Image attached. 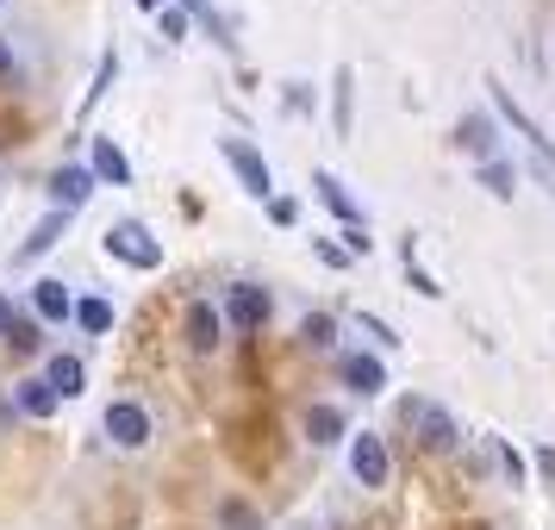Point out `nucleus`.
Segmentation results:
<instances>
[{"label":"nucleus","mask_w":555,"mask_h":530,"mask_svg":"<svg viewBox=\"0 0 555 530\" xmlns=\"http://www.w3.org/2000/svg\"><path fill=\"white\" fill-rule=\"evenodd\" d=\"M101 250L113 262H131V269H163V244H156L151 231L138 225V219H119V225L101 231Z\"/></svg>","instance_id":"f257e3e1"},{"label":"nucleus","mask_w":555,"mask_h":530,"mask_svg":"<svg viewBox=\"0 0 555 530\" xmlns=\"http://www.w3.org/2000/svg\"><path fill=\"white\" fill-rule=\"evenodd\" d=\"M219 156L231 163V176L244 181L250 201H269V194H275V169H269V156L256 151L250 138H219Z\"/></svg>","instance_id":"f03ea898"},{"label":"nucleus","mask_w":555,"mask_h":530,"mask_svg":"<svg viewBox=\"0 0 555 530\" xmlns=\"http://www.w3.org/2000/svg\"><path fill=\"white\" fill-rule=\"evenodd\" d=\"M405 425H418V443H425V450H455V443H462L450 405H437V400H412L405 405Z\"/></svg>","instance_id":"7ed1b4c3"},{"label":"nucleus","mask_w":555,"mask_h":530,"mask_svg":"<svg viewBox=\"0 0 555 530\" xmlns=\"http://www.w3.org/2000/svg\"><path fill=\"white\" fill-rule=\"evenodd\" d=\"M101 425H106V437H113L119 450H144V443H151V412H144L138 400H113Z\"/></svg>","instance_id":"20e7f679"},{"label":"nucleus","mask_w":555,"mask_h":530,"mask_svg":"<svg viewBox=\"0 0 555 530\" xmlns=\"http://www.w3.org/2000/svg\"><path fill=\"white\" fill-rule=\"evenodd\" d=\"M269 312H275V300H269V287H256V281H237L219 319H231L237 331H262V325H269Z\"/></svg>","instance_id":"39448f33"},{"label":"nucleus","mask_w":555,"mask_h":530,"mask_svg":"<svg viewBox=\"0 0 555 530\" xmlns=\"http://www.w3.org/2000/svg\"><path fill=\"white\" fill-rule=\"evenodd\" d=\"M350 475L362 480V487H387V475H393V462H387V443H380L375 430H362V437H350Z\"/></svg>","instance_id":"423d86ee"},{"label":"nucleus","mask_w":555,"mask_h":530,"mask_svg":"<svg viewBox=\"0 0 555 530\" xmlns=\"http://www.w3.org/2000/svg\"><path fill=\"white\" fill-rule=\"evenodd\" d=\"M455 144L475 156V163H493L500 156V119L493 113H462L455 119Z\"/></svg>","instance_id":"0eeeda50"},{"label":"nucleus","mask_w":555,"mask_h":530,"mask_svg":"<svg viewBox=\"0 0 555 530\" xmlns=\"http://www.w3.org/2000/svg\"><path fill=\"white\" fill-rule=\"evenodd\" d=\"M51 201H56V212H69V219H76L81 206L94 201V176H88L81 163H63V169L51 176Z\"/></svg>","instance_id":"6e6552de"},{"label":"nucleus","mask_w":555,"mask_h":530,"mask_svg":"<svg viewBox=\"0 0 555 530\" xmlns=\"http://www.w3.org/2000/svg\"><path fill=\"white\" fill-rule=\"evenodd\" d=\"M337 375H344L350 393H380V387H387V362L369 356V350H350V356H337Z\"/></svg>","instance_id":"1a4fd4ad"},{"label":"nucleus","mask_w":555,"mask_h":530,"mask_svg":"<svg viewBox=\"0 0 555 530\" xmlns=\"http://www.w3.org/2000/svg\"><path fill=\"white\" fill-rule=\"evenodd\" d=\"M331 131H337V138H350L356 131V69L350 63L331 69Z\"/></svg>","instance_id":"9d476101"},{"label":"nucleus","mask_w":555,"mask_h":530,"mask_svg":"<svg viewBox=\"0 0 555 530\" xmlns=\"http://www.w3.org/2000/svg\"><path fill=\"white\" fill-rule=\"evenodd\" d=\"M63 231H69V212H56V206H51V212L26 231V244L13 250V262H38V256H51L56 244H63Z\"/></svg>","instance_id":"9b49d317"},{"label":"nucleus","mask_w":555,"mask_h":530,"mask_svg":"<svg viewBox=\"0 0 555 530\" xmlns=\"http://www.w3.org/2000/svg\"><path fill=\"white\" fill-rule=\"evenodd\" d=\"M88 176H94V181H113V188H131L126 151H119L113 138H94V144H88Z\"/></svg>","instance_id":"f8f14e48"},{"label":"nucleus","mask_w":555,"mask_h":530,"mask_svg":"<svg viewBox=\"0 0 555 530\" xmlns=\"http://www.w3.org/2000/svg\"><path fill=\"white\" fill-rule=\"evenodd\" d=\"M312 188H319V201H325L331 212L344 219V231H350V225H369V219H362V201H356V194H350L337 176H331V169H319V176H312Z\"/></svg>","instance_id":"ddd939ff"},{"label":"nucleus","mask_w":555,"mask_h":530,"mask_svg":"<svg viewBox=\"0 0 555 530\" xmlns=\"http://www.w3.org/2000/svg\"><path fill=\"white\" fill-rule=\"evenodd\" d=\"M31 312H38L44 325H63V319L76 312V300H69V287H63V281H38V287H31Z\"/></svg>","instance_id":"4468645a"},{"label":"nucleus","mask_w":555,"mask_h":530,"mask_svg":"<svg viewBox=\"0 0 555 530\" xmlns=\"http://www.w3.org/2000/svg\"><path fill=\"white\" fill-rule=\"evenodd\" d=\"M306 437H312V450H331V443L350 437V425H344L337 405H312V412H306Z\"/></svg>","instance_id":"2eb2a0df"},{"label":"nucleus","mask_w":555,"mask_h":530,"mask_svg":"<svg viewBox=\"0 0 555 530\" xmlns=\"http://www.w3.org/2000/svg\"><path fill=\"white\" fill-rule=\"evenodd\" d=\"M219 331H225V319H219V306H212V300L188 306V344H194V350H212V344H219Z\"/></svg>","instance_id":"dca6fc26"},{"label":"nucleus","mask_w":555,"mask_h":530,"mask_svg":"<svg viewBox=\"0 0 555 530\" xmlns=\"http://www.w3.org/2000/svg\"><path fill=\"white\" fill-rule=\"evenodd\" d=\"M81 380H88V375H81V356H63V350H56L51 369H44V387H51L56 400H76Z\"/></svg>","instance_id":"f3484780"},{"label":"nucleus","mask_w":555,"mask_h":530,"mask_svg":"<svg viewBox=\"0 0 555 530\" xmlns=\"http://www.w3.org/2000/svg\"><path fill=\"white\" fill-rule=\"evenodd\" d=\"M13 405H20L26 418H51V412H56L63 400H56L51 387H44V375H26L20 387H13Z\"/></svg>","instance_id":"a211bd4d"},{"label":"nucleus","mask_w":555,"mask_h":530,"mask_svg":"<svg viewBox=\"0 0 555 530\" xmlns=\"http://www.w3.org/2000/svg\"><path fill=\"white\" fill-rule=\"evenodd\" d=\"M475 176H480V188H487L493 201H512V194H518V169H512L505 156H493V163H480Z\"/></svg>","instance_id":"6ab92c4d"},{"label":"nucleus","mask_w":555,"mask_h":530,"mask_svg":"<svg viewBox=\"0 0 555 530\" xmlns=\"http://www.w3.org/2000/svg\"><path fill=\"white\" fill-rule=\"evenodd\" d=\"M113 81H119V51H106L101 63H94V81H88V94H81V119L106 101V88H113Z\"/></svg>","instance_id":"aec40b11"},{"label":"nucleus","mask_w":555,"mask_h":530,"mask_svg":"<svg viewBox=\"0 0 555 530\" xmlns=\"http://www.w3.org/2000/svg\"><path fill=\"white\" fill-rule=\"evenodd\" d=\"M300 344L306 350H331V344H337V319H331V312H306L300 319Z\"/></svg>","instance_id":"412c9836"},{"label":"nucleus","mask_w":555,"mask_h":530,"mask_svg":"<svg viewBox=\"0 0 555 530\" xmlns=\"http://www.w3.org/2000/svg\"><path fill=\"white\" fill-rule=\"evenodd\" d=\"M88 337H101V331H113V300H76V312H69Z\"/></svg>","instance_id":"4be33fe9"},{"label":"nucleus","mask_w":555,"mask_h":530,"mask_svg":"<svg viewBox=\"0 0 555 530\" xmlns=\"http://www.w3.org/2000/svg\"><path fill=\"white\" fill-rule=\"evenodd\" d=\"M181 13H194V20L212 31V44H225V51H231V26L219 20V13H212V0H181Z\"/></svg>","instance_id":"5701e85b"},{"label":"nucleus","mask_w":555,"mask_h":530,"mask_svg":"<svg viewBox=\"0 0 555 530\" xmlns=\"http://www.w3.org/2000/svg\"><path fill=\"white\" fill-rule=\"evenodd\" d=\"M400 262H405V281H412V287H418V294H425V300H443V287H437V281L425 275V269H418V244H412V237H405Z\"/></svg>","instance_id":"b1692460"},{"label":"nucleus","mask_w":555,"mask_h":530,"mask_svg":"<svg viewBox=\"0 0 555 530\" xmlns=\"http://www.w3.org/2000/svg\"><path fill=\"white\" fill-rule=\"evenodd\" d=\"M7 344L20 356H31L38 350V319H26V312H13V325H7Z\"/></svg>","instance_id":"393cba45"},{"label":"nucleus","mask_w":555,"mask_h":530,"mask_svg":"<svg viewBox=\"0 0 555 530\" xmlns=\"http://www.w3.org/2000/svg\"><path fill=\"white\" fill-rule=\"evenodd\" d=\"M500 468H505V480H512V487H525L530 462H525V450H518V443H512V437H500Z\"/></svg>","instance_id":"a878e982"},{"label":"nucleus","mask_w":555,"mask_h":530,"mask_svg":"<svg viewBox=\"0 0 555 530\" xmlns=\"http://www.w3.org/2000/svg\"><path fill=\"white\" fill-rule=\"evenodd\" d=\"M356 325H362V337H375L380 350H393V344H400V331L387 325V319H375V312H362V319H356Z\"/></svg>","instance_id":"bb28decb"},{"label":"nucleus","mask_w":555,"mask_h":530,"mask_svg":"<svg viewBox=\"0 0 555 530\" xmlns=\"http://www.w3.org/2000/svg\"><path fill=\"white\" fill-rule=\"evenodd\" d=\"M156 31H163V38L176 44L181 31H188V13H181V7H163V13H156Z\"/></svg>","instance_id":"cd10ccee"},{"label":"nucleus","mask_w":555,"mask_h":530,"mask_svg":"<svg viewBox=\"0 0 555 530\" xmlns=\"http://www.w3.org/2000/svg\"><path fill=\"white\" fill-rule=\"evenodd\" d=\"M269 219H275V225H294V219H300V201H287V194H269Z\"/></svg>","instance_id":"c85d7f7f"},{"label":"nucleus","mask_w":555,"mask_h":530,"mask_svg":"<svg viewBox=\"0 0 555 530\" xmlns=\"http://www.w3.org/2000/svg\"><path fill=\"white\" fill-rule=\"evenodd\" d=\"M337 250H344V256H369V250H375V237H369V225H350V231H344V244H337Z\"/></svg>","instance_id":"c756f323"},{"label":"nucleus","mask_w":555,"mask_h":530,"mask_svg":"<svg viewBox=\"0 0 555 530\" xmlns=\"http://www.w3.org/2000/svg\"><path fill=\"white\" fill-rule=\"evenodd\" d=\"M312 250H319V262H331V269H344V262H350V256L337 250V244H331V237H312Z\"/></svg>","instance_id":"7c9ffc66"},{"label":"nucleus","mask_w":555,"mask_h":530,"mask_svg":"<svg viewBox=\"0 0 555 530\" xmlns=\"http://www.w3.org/2000/svg\"><path fill=\"white\" fill-rule=\"evenodd\" d=\"M287 88V113H306L312 106V94H306V81H281Z\"/></svg>","instance_id":"2f4dec72"},{"label":"nucleus","mask_w":555,"mask_h":530,"mask_svg":"<svg viewBox=\"0 0 555 530\" xmlns=\"http://www.w3.org/2000/svg\"><path fill=\"white\" fill-rule=\"evenodd\" d=\"M219 518H225L231 530H250V512H244L237 500H225V505H219Z\"/></svg>","instance_id":"473e14b6"},{"label":"nucleus","mask_w":555,"mask_h":530,"mask_svg":"<svg viewBox=\"0 0 555 530\" xmlns=\"http://www.w3.org/2000/svg\"><path fill=\"white\" fill-rule=\"evenodd\" d=\"M537 475L555 487V443H543V450H537Z\"/></svg>","instance_id":"72a5a7b5"},{"label":"nucleus","mask_w":555,"mask_h":530,"mask_svg":"<svg viewBox=\"0 0 555 530\" xmlns=\"http://www.w3.org/2000/svg\"><path fill=\"white\" fill-rule=\"evenodd\" d=\"M13 312H20V306H13L7 294H0V337H7V325H13Z\"/></svg>","instance_id":"f704fd0d"},{"label":"nucleus","mask_w":555,"mask_h":530,"mask_svg":"<svg viewBox=\"0 0 555 530\" xmlns=\"http://www.w3.org/2000/svg\"><path fill=\"white\" fill-rule=\"evenodd\" d=\"M0 76H13V51H7V38H0Z\"/></svg>","instance_id":"c9c22d12"},{"label":"nucleus","mask_w":555,"mask_h":530,"mask_svg":"<svg viewBox=\"0 0 555 530\" xmlns=\"http://www.w3.org/2000/svg\"><path fill=\"white\" fill-rule=\"evenodd\" d=\"M138 7H144V13H163V0H138Z\"/></svg>","instance_id":"e433bc0d"},{"label":"nucleus","mask_w":555,"mask_h":530,"mask_svg":"<svg viewBox=\"0 0 555 530\" xmlns=\"http://www.w3.org/2000/svg\"><path fill=\"white\" fill-rule=\"evenodd\" d=\"M0 7H7V0H0Z\"/></svg>","instance_id":"4c0bfd02"}]
</instances>
